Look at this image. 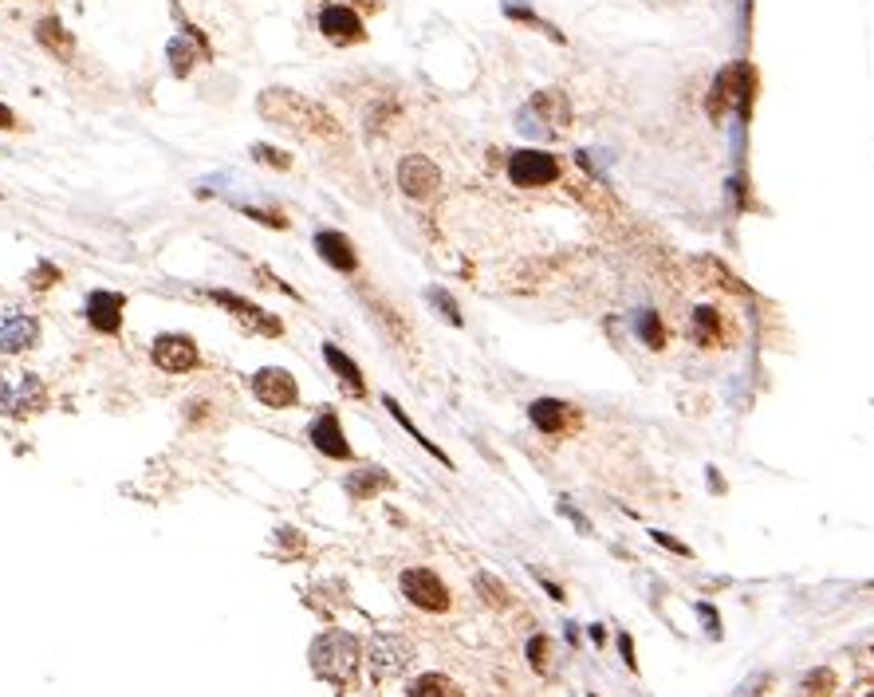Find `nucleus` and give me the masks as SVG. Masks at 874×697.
<instances>
[{"mask_svg":"<svg viewBox=\"0 0 874 697\" xmlns=\"http://www.w3.org/2000/svg\"><path fill=\"white\" fill-rule=\"evenodd\" d=\"M256 111H260L268 123H276V127H284V130H296V134H304V138H323V142H339V138H343L339 119H335L327 107H319V103L296 95V91L272 87V91H264V95L256 99Z\"/></svg>","mask_w":874,"mask_h":697,"instance_id":"f257e3e1","label":"nucleus"},{"mask_svg":"<svg viewBox=\"0 0 874 697\" xmlns=\"http://www.w3.org/2000/svg\"><path fill=\"white\" fill-rule=\"evenodd\" d=\"M363 662V646L351 631H323L312 642V670L331 686H351Z\"/></svg>","mask_w":874,"mask_h":697,"instance_id":"f03ea898","label":"nucleus"},{"mask_svg":"<svg viewBox=\"0 0 874 697\" xmlns=\"http://www.w3.org/2000/svg\"><path fill=\"white\" fill-rule=\"evenodd\" d=\"M44 406H48L44 382L36 379V375H28V371H8V367H0V414H8V418H28V414H36V410H44Z\"/></svg>","mask_w":874,"mask_h":697,"instance_id":"7ed1b4c3","label":"nucleus"},{"mask_svg":"<svg viewBox=\"0 0 874 697\" xmlns=\"http://www.w3.org/2000/svg\"><path fill=\"white\" fill-rule=\"evenodd\" d=\"M508 178L520 190H540L560 182V158L548 150H512L508 154Z\"/></svg>","mask_w":874,"mask_h":697,"instance_id":"20e7f679","label":"nucleus"},{"mask_svg":"<svg viewBox=\"0 0 874 697\" xmlns=\"http://www.w3.org/2000/svg\"><path fill=\"white\" fill-rule=\"evenodd\" d=\"M520 123H528L524 130H532V134H563L571 127V103L563 91H540L520 111Z\"/></svg>","mask_w":874,"mask_h":697,"instance_id":"39448f33","label":"nucleus"},{"mask_svg":"<svg viewBox=\"0 0 874 697\" xmlns=\"http://www.w3.org/2000/svg\"><path fill=\"white\" fill-rule=\"evenodd\" d=\"M315 24H319V36L331 40L335 48H351V44H363V40H367L363 16H359L351 4H323L319 16H315Z\"/></svg>","mask_w":874,"mask_h":697,"instance_id":"423d86ee","label":"nucleus"},{"mask_svg":"<svg viewBox=\"0 0 874 697\" xmlns=\"http://www.w3.org/2000/svg\"><path fill=\"white\" fill-rule=\"evenodd\" d=\"M252 398L268 410H288L300 402V386H296V375L284 371V367H260L252 375Z\"/></svg>","mask_w":874,"mask_h":697,"instance_id":"0eeeda50","label":"nucleus"},{"mask_svg":"<svg viewBox=\"0 0 874 697\" xmlns=\"http://www.w3.org/2000/svg\"><path fill=\"white\" fill-rule=\"evenodd\" d=\"M150 359H154V367L166 371V375H189V371L201 363V351H197V343H193L189 335H182V331H166V335L154 339Z\"/></svg>","mask_w":874,"mask_h":697,"instance_id":"6e6552de","label":"nucleus"},{"mask_svg":"<svg viewBox=\"0 0 874 697\" xmlns=\"http://www.w3.org/2000/svg\"><path fill=\"white\" fill-rule=\"evenodd\" d=\"M402 595L422 607V611H449V587L441 583V575L430 568H406L402 571Z\"/></svg>","mask_w":874,"mask_h":697,"instance_id":"1a4fd4ad","label":"nucleus"},{"mask_svg":"<svg viewBox=\"0 0 874 697\" xmlns=\"http://www.w3.org/2000/svg\"><path fill=\"white\" fill-rule=\"evenodd\" d=\"M367 662H371V674H375V678H394V674H402V670L414 662V646L394 631L375 634V638H371V650H367Z\"/></svg>","mask_w":874,"mask_h":697,"instance_id":"9d476101","label":"nucleus"},{"mask_svg":"<svg viewBox=\"0 0 874 697\" xmlns=\"http://www.w3.org/2000/svg\"><path fill=\"white\" fill-rule=\"evenodd\" d=\"M209 60H213L209 40H205L201 28H193V24H186V28L166 44V64H170V71H174L178 79H186L193 67L209 64Z\"/></svg>","mask_w":874,"mask_h":697,"instance_id":"9b49d317","label":"nucleus"},{"mask_svg":"<svg viewBox=\"0 0 874 697\" xmlns=\"http://www.w3.org/2000/svg\"><path fill=\"white\" fill-rule=\"evenodd\" d=\"M398 190L406 197H414V201H426V197H434L441 190V170L426 154H406L398 162Z\"/></svg>","mask_w":874,"mask_h":697,"instance_id":"f8f14e48","label":"nucleus"},{"mask_svg":"<svg viewBox=\"0 0 874 697\" xmlns=\"http://www.w3.org/2000/svg\"><path fill=\"white\" fill-rule=\"evenodd\" d=\"M40 343V319L24 308H4L0 312V351L4 355H20L32 351Z\"/></svg>","mask_w":874,"mask_h":697,"instance_id":"ddd939ff","label":"nucleus"},{"mask_svg":"<svg viewBox=\"0 0 874 697\" xmlns=\"http://www.w3.org/2000/svg\"><path fill=\"white\" fill-rule=\"evenodd\" d=\"M209 300L213 304H221L225 312H233V316L241 319L249 331H260V335H268V339H276L280 331H284V323L272 316V312H264V308H256L252 300H245V296H237V292H225V288H213L209 292Z\"/></svg>","mask_w":874,"mask_h":697,"instance_id":"4468645a","label":"nucleus"},{"mask_svg":"<svg viewBox=\"0 0 874 697\" xmlns=\"http://www.w3.org/2000/svg\"><path fill=\"white\" fill-rule=\"evenodd\" d=\"M123 308H126L123 292H107V288H99V292H91V296H87V304H83V316H87V323H91L95 331H103V335H115V331L123 327Z\"/></svg>","mask_w":874,"mask_h":697,"instance_id":"2eb2a0df","label":"nucleus"},{"mask_svg":"<svg viewBox=\"0 0 874 697\" xmlns=\"http://www.w3.org/2000/svg\"><path fill=\"white\" fill-rule=\"evenodd\" d=\"M308 438H312V445L319 453H327V457H335V461H347V457H351V445H347V434H343L335 410H323V414L315 418Z\"/></svg>","mask_w":874,"mask_h":697,"instance_id":"dca6fc26","label":"nucleus"},{"mask_svg":"<svg viewBox=\"0 0 874 697\" xmlns=\"http://www.w3.org/2000/svg\"><path fill=\"white\" fill-rule=\"evenodd\" d=\"M315 249H319V256H323L335 272H355V268H359V253H355L351 237H343V233H335V229H319V233H315Z\"/></svg>","mask_w":874,"mask_h":697,"instance_id":"f3484780","label":"nucleus"},{"mask_svg":"<svg viewBox=\"0 0 874 697\" xmlns=\"http://www.w3.org/2000/svg\"><path fill=\"white\" fill-rule=\"evenodd\" d=\"M528 418H532V426L540 430V434H563L571 422H575V410L560 402V398H536L532 406H528Z\"/></svg>","mask_w":874,"mask_h":697,"instance_id":"a211bd4d","label":"nucleus"},{"mask_svg":"<svg viewBox=\"0 0 874 697\" xmlns=\"http://www.w3.org/2000/svg\"><path fill=\"white\" fill-rule=\"evenodd\" d=\"M323 363L331 367V375L339 379V386L347 390V394H355V398H363L367 394V382H363V371H359V363L355 359H347L335 343H323Z\"/></svg>","mask_w":874,"mask_h":697,"instance_id":"6ab92c4d","label":"nucleus"},{"mask_svg":"<svg viewBox=\"0 0 874 697\" xmlns=\"http://www.w3.org/2000/svg\"><path fill=\"white\" fill-rule=\"evenodd\" d=\"M36 40H40L56 60H63V64L75 56V36L63 28L60 16H44V20L36 24Z\"/></svg>","mask_w":874,"mask_h":697,"instance_id":"aec40b11","label":"nucleus"},{"mask_svg":"<svg viewBox=\"0 0 874 697\" xmlns=\"http://www.w3.org/2000/svg\"><path fill=\"white\" fill-rule=\"evenodd\" d=\"M382 489H390L386 469H359V473L347 477V493H351L355 501H371V497H378Z\"/></svg>","mask_w":874,"mask_h":697,"instance_id":"412c9836","label":"nucleus"},{"mask_svg":"<svg viewBox=\"0 0 874 697\" xmlns=\"http://www.w3.org/2000/svg\"><path fill=\"white\" fill-rule=\"evenodd\" d=\"M406 694L410 697H465L461 694V686L449 682L445 674H422V678H414Z\"/></svg>","mask_w":874,"mask_h":697,"instance_id":"4be33fe9","label":"nucleus"},{"mask_svg":"<svg viewBox=\"0 0 874 697\" xmlns=\"http://www.w3.org/2000/svg\"><path fill=\"white\" fill-rule=\"evenodd\" d=\"M386 410H390V418H394V422H398V426H402V430H406V434H410L414 442L422 445L426 453H434V457H437V461H441V465H453V461H449V453H441V449H437V445L430 442V438H426V434H422V430H418V426H414L410 418H406V410H402V406H398L394 398H386Z\"/></svg>","mask_w":874,"mask_h":697,"instance_id":"5701e85b","label":"nucleus"},{"mask_svg":"<svg viewBox=\"0 0 874 697\" xmlns=\"http://www.w3.org/2000/svg\"><path fill=\"white\" fill-rule=\"evenodd\" d=\"M693 339L701 343V347H717V335H721V316L713 312V308H697L693 312Z\"/></svg>","mask_w":874,"mask_h":697,"instance_id":"b1692460","label":"nucleus"},{"mask_svg":"<svg viewBox=\"0 0 874 697\" xmlns=\"http://www.w3.org/2000/svg\"><path fill=\"white\" fill-rule=\"evenodd\" d=\"M634 327H638V339H642L646 347H654V351L666 347V327H662L658 312H638V316H634Z\"/></svg>","mask_w":874,"mask_h":697,"instance_id":"393cba45","label":"nucleus"},{"mask_svg":"<svg viewBox=\"0 0 874 697\" xmlns=\"http://www.w3.org/2000/svg\"><path fill=\"white\" fill-rule=\"evenodd\" d=\"M504 16H512V20H520V24H532V28H540L544 36H552L556 44H563V32H556L548 20H540L532 8H524V4H516V0H504Z\"/></svg>","mask_w":874,"mask_h":697,"instance_id":"a878e982","label":"nucleus"},{"mask_svg":"<svg viewBox=\"0 0 874 697\" xmlns=\"http://www.w3.org/2000/svg\"><path fill=\"white\" fill-rule=\"evenodd\" d=\"M473 587L485 595V603H493V607H508L512 603V595H508V587L500 583L497 575H489V571H477V579H473Z\"/></svg>","mask_w":874,"mask_h":697,"instance_id":"bb28decb","label":"nucleus"},{"mask_svg":"<svg viewBox=\"0 0 874 697\" xmlns=\"http://www.w3.org/2000/svg\"><path fill=\"white\" fill-rule=\"evenodd\" d=\"M249 154L260 166H268V170H292V154H288V150H276V146H268V142H252Z\"/></svg>","mask_w":874,"mask_h":697,"instance_id":"cd10ccee","label":"nucleus"},{"mask_svg":"<svg viewBox=\"0 0 874 697\" xmlns=\"http://www.w3.org/2000/svg\"><path fill=\"white\" fill-rule=\"evenodd\" d=\"M800 694H804V697H827V694H835V670H812V674L804 678Z\"/></svg>","mask_w":874,"mask_h":697,"instance_id":"c85d7f7f","label":"nucleus"},{"mask_svg":"<svg viewBox=\"0 0 874 697\" xmlns=\"http://www.w3.org/2000/svg\"><path fill=\"white\" fill-rule=\"evenodd\" d=\"M241 213H245V217H252V221H260V225H268V229H288V217H284V213H276V209L241 205Z\"/></svg>","mask_w":874,"mask_h":697,"instance_id":"c756f323","label":"nucleus"},{"mask_svg":"<svg viewBox=\"0 0 874 697\" xmlns=\"http://www.w3.org/2000/svg\"><path fill=\"white\" fill-rule=\"evenodd\" d=\"M430 304H434L437 312L449 319L453 327H461V312H457V304H453V296H449V292H441V288H430Z\"/></svg>","mask_w":874,"mask_h":697,"instance_id":"7c9ffc66","label":"nucleus"},{"mask_svg":"<svg viewBox=\"0 0 874 697\" xmlns=\"http://www.w3.org/2000/svg\"><path fill=\"white\" fill-rule=\"evenodd\" d=\"M528 662H532V670H548V638L544 634H536L528 642Z\"/></svg>","mask_w":874,"mask_h":697,"instance_id":"2f4dec72","label":"nucleus"},{"mask_svg":"<svg viewBox=\"0 0 874 697\" xmlns=\"http://www.w3.org/2000/svg\"><path fill=\"white\" fill-rule=\"evenodd\" d=\"M56 280H60V268H52V264H40V268H36V272L28 276V284H32L36 292H44V288H52Z\"/></svg>","mask_w":874,"mask_h":697,"instance_id":"473e14b6","label":"nucleus"},{"mask_svg":"<svg viewBox=\"0 0 874 697\" xmlns=\"http://www.w3.org/2000/svg\"><path fill=\"white\" fill-rule=\"evenodd\" d=\"M697 615H701V619H705V627H709V634H713V638H717V634H721V619H717V615H713V607H709V603H701V607H697Z\"/></svg>","mask_w":874,"mask_h":697,"instance_id":"72a5a7b5","label":"nucleus"},{"mask_svg":"<svg viewBox=\"0 0 874 697\" xmlns=\"http://www.w3.org/2000/svg\"><path fill=\"white\" fill-rule=\"evenodd\" d=\"M760 690H768V674H756L752 682L741 686V697H760Z\"/></svg>","mask_w":874,"mask_h":697,"instance_id":"f704fd0d","label":"nucleus"},{"mask_svg":"<svg viewBox=\"0 0 874 697\" xmlns=\"http://www.w3.org/2000/svg\"><path fill=\"white\" fill-rule=\"evenodd\" d=\"M654 540H658L662 548H670V552H678V556H689V548H686V544H678V540H674L670 532H654Z\"/></svg>","mask_w":874,"mask_h":697,"instance_id":"c9c22d12","label":"nucleus"},{"mask_svg":"<svg viewBox=\"0 0 874 697\" xmlns=\"http://www.w3.org/2000/svg\"><path fill=\"white\" fill-rule=\"evenodd\" d=\"M280 540H284L292 552H304V540H300V532H296V528H280Z\"/></svg>","mask_w":874,"mask_h":697,"instance_id":"e433bc0d","label":"nucleus"},{"mask_svg":"<svg viewBox=\"0 0 874 697\" xmlns=\"http://www.w3.org/2000/svg\"><path fill=\"white\" fill-rule=\"evenodd\" d=\"M619 650H623L626 666H630V670H638V662H634V642H630V634H623V638H619Z\"/></svg>","mask_w":874,"mask_h":697,"instance_id":"4c0bfd02","label":"nucleus"},{"mask_svg":"<svg viewBox=\"0 0 874 697\" xmlns=\"http://www.w3.org/2000/svg\"><path fill=\"white\" fill-rule=\"evenodd\" d=\"M0 130H16V115H12L4 103H0Z\"/></svg>","mask_w":874,"mask_h":697,"instance_id":"58836bf2","label":"nucleus"},{"mask_svg":"<svg viewBox=\"0 0 874 697\" xmlns=\"http://www.w3.org/2000/svg\"><path fill=\"white\" fill-rule=\"evenodd\" d=\"M709 489H717V493H721V489H725V481H721V477H717V469H709Z\"/></svg>","mask_w":874,"mask_h":697,"instance_id":"ea45409f","label":"nucleus"},{"mask_svg":"<svg viewBox=\"0 0 874 697\" xmlns=\"http://www.w3.org/2000/svg\"><path fill=\"white\" fill-rule=\"evenodd\" d=\"M867 697H874V690H871V694H867Z\"/></svg>","mask_w":874,"mask_h":697,"instance_id":"a19ab883","label":"nucleus"}]
</instances>
